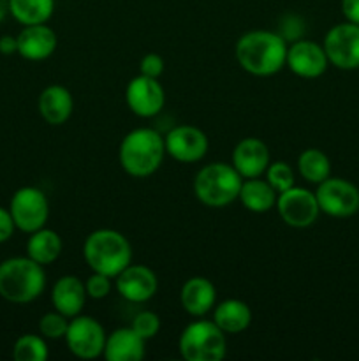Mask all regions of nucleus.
<instances>
[{
	"label": "nucleus",
	"mask_w": 359,
	"mask_h": 361,
	"mask_svg": "<svg viewBox=\"0 0 359 361\" xmlns=\"http://www.w3.org/2000/svg\"><path fill=\"white\" fill-rule=\"evenodd\" d=\"M234 55L243 71L253 76H273L285 66L287 42L277 32L252 30L236 42Z\"/></svg>",
	"instance_id": "nucleus-1"
},
{
	"label": "nucleus",
	"mask_w": 359,
	"mask_h": 361,
	"mask_svg": "<svg viewBox=\"0 0 359 361\" xmlns=\"http://www.w3.org/2000/svg\"><path fill=\"white\" fill-rule=\"evenodd\" d=\"M165 155V141L157 130L139 127L127 134L118 150L120 166L134 178H146L160 168Z\"/></svg>",
	"instance_id": "nucleus-2"
},
{
	"label": "nucleus",
	"mask_w": 359,
	"mask_h": 361,
	"mask_svg": "<svg viewBox=\"0 0 359 361\" xmlns=\"http://www.w3.org/2000/svg\"><path fill=\"white\" fill-rule=\"evenodd\" d=\"M83 256L92 271L115 279L132 263V247L120 231L97 229L84 240Z\"/></svg>",
	"instance_id": "nucleus-3"
},
{
	"label": "nucleus",
	"mask_w": 359,
	"mask_h": 361,
	"mask_svg": "<svg viewBox=\"0 0 359 361\" xmlns=\"http://www.w3.org/2000/svg\"><path fill=\"white\" fill-rule=\"evenodd\" d=\"M46 274L42 264L30 257H11L0 264V296L11 303L25 305L42 295Z\"/></svg>",
	"instance_id": "nucleus-4"
},
{
	"label": "nucleus",
	"mask_w": 359,
	"mask_h": 361,
	"mask_svg": "<svg viewBox=\"0 0 359 361\" xmlns=\"http://www.w3.org/2000/svg\"><path fill=\"white\" fill-rule=\"evenodd\" d=\"M241 183L243 178L234 166L211 162L194 178V192L204 207L224 208L238 200Z\"/></svg>",
	"instance_id": "nucleus-5"
},
{
	"label": "nucleus",
	"mask_w": 359,
	"mask_h": 361,
	"mask_svg": "<svg viewBox=\"0 0 359 361\" xmlns=\"http://www.w3.org/2000/svg\"><path fill=\"white\" fill-rule=\"evenodd\" d=\"M180 353L187 361H220L225 358V334L213 321H194L180 335Z\"/></svg>",
	"instance_id": "nucleus-6"
},
{
	"label": "nucleus",
	"mask_w": 359,
	"mask_h": 361,
	"mask_svg": "<svg viewBox=\"0 0 359 361\" xmlns=\"http://www.w3.org/2000/svg\"><path fill=\"white\" fill-rule=\"evenodd\" d=\"M11 217L14 226L23 233H34L44 228L49 217V203L46 194L37 187H21L11 200Z\"/></svg>",
	"instance_id": "nucleus-7"
},
{
	"label": "nucleus",
	"mask_w": 359,
	"mask_h": 361,
	"mask_svg": "<svg viewBox=\"0 0 359 361\" xmlns=\"http://www.w3.org/2000/svg\"><path fill=\"white\" fill-rule=\"evenodd\" d=\"M63 338H65L69 351L76 358L95 360L104 353L108 335L97 319L90 316H76L70 317Z\"/></svg>",
	"instance_id": "nucleus-8"
},
{
	"label": "nucleus",
	"mask_w": 359,
	"mask_h": 361,
	"mask_svg": "<svg viewBox=\"0 0 359 361\" xmlns=\"http://www.w3.org/2000/svg\"><path fill=\"white\" fill-rule=\"evenodd\" d=\"M320 212L329 217L345 219L359 212V189L344 178H326L315 190Z\"/></svg>",
	"instance_id": "nucleus-9"
},
{
	"label": "nucleus",
	"mask_w": 359,
	"mask_h": 361,
	"mask_svg": "<svg viewBox=\"0 0 359 361\" xmlns=\"http://www.w3.org/2000/svg\"><path fill=\"white\" fill-rule=\"evenodd\" d=\"M324 51L327 60L341 71L359 69V25H334L324 37Z\"/></svg>",
	"instance_id": "nucleus-10"
},
{
	"label": "nucleus",
	"mask_w": 359,
	"mask_h": 361,
	"mask_svg": "<svg viewBox=\"0 0 359 361\" xmlns=\"http://www.w3.org/2000/svg\"><path fill=\"white\" fill-rule=\"evenodd\" d=\"M277 208L282 221L296 229L312 226L320 214L315 192L296 185L278 194Z\"/></svg>",
	"instance_id": "nucleus-11"
},
{
	"label": "nucleus",
	"mask_w": 359,
	"mask_h": 361,
	"mask_svg": "<svg viewBox=\"0 0 359 361\" xmlns=\"http://www.w3.org/2000/svg\"><path fill=\"white\" fill-rule=\"evenodd\" d=\"M125 101L134 115L141 116V118H150V116H155L162 111L165 94L157 78H148L139 74V76L132 78L130 83L127 85Z\"/></svg>",
	"instance_id": "nucleus-12"
},
{
	"label": "nucleus",
	"mask_w": 359,
	"mask_h": 361,
	"mask_svg": "<svg viewBox=\"0 0 359 361\" xmlns=\"http://www.w3.org/2000/svg\"><path fill=\"white\" fill-rule=\"evenodd\" d=\"M285 66L299 78L305 80H315L326 73L329 60H327L324 46L308 39H298L287 46V59Z\"/></svg>",
	"instance_id": "nucleus-13"
},
{
	"label": "nucleus",
	"mask_w": 359,
	"mask_h": 361,
	"mask_svg": "<svg viewBox=\"0 0 359 361\" xmlns=\"http://www.w3.org/2000/svg\"><path fill=\"white\" fill-rule=\"evenodd\" d=\"M165 141V152L171 155L175 161L183 164H192L201 161L206 155L210 141L208 136L201 129L194 126H178L169 130Z\"/></svg>",
	"instance_id": "nucleus-14"
},
{
	"label": "nucleus",
	"mask_w": 359,
	"mask_h": 361,
	"mask_svg": "<svg viewBox=\"0 0 359 361\" xmlns=\"http://www.w3.org/2000/svg\"><path fill=\"white\" fill-rule=\"evenodd\" d=\"M116 291L130 303H144L155 296L158 289L157 275L144 264H132L116 275Z\"/></svg>",
	"instance_id": "nucleus-15"
},
{
	"label": "nucleus",
	"mask_w": 359,
	"mask_h": 361,
	"mask_svg": "<svg viewBox=\"0 0 359 361\" xmlns=\"http://www.w3.org/2000/svg\"><path fill=\"white\" fill-rule=\"evenodd\" d=\"M232 166L243 180L259 178L270 166V150L264 141L257 137H245L232 150Z\"/></svg>",
	"instance_id": "nucleus-16"
},
{
	"label": "nucleus",
	"mask_w": 359,
	"mask_h": 361,
	"mask_svg": "<svg viewBox=\"0 0 359 361\" xmlns=\"http://www.w3.org/2000/svg\"><path fill=\"white\" fill-rule=\"evenodd\" d=\"M56 49V34L48 25H27L18 34V53L23 59L39 62L46 60L55 53Z\"/></svg>",
	"instance_id": "nucleus-17"
},
{
	"label": "nucleus",
	"mask_w": 359,
	"mask_h": 361,
	"mask_svg": "<svg viewBox=\"0 0 359 361\" xmlns=\"http://www.w3.org/2000/svg\"><path fill=\"white\" fill-rule=\"evenodd\" d=\"M87 288L81 279L76 275H65L55 282L51 291V302L55 310L65 317L80 316L87 302Z\"/></svg>",
	"instance_id": "nucleus-18"
},
{
	"label": "nucleus",
	"mask_w": 359,
	"mask_h": 361,
	"mask_svg": "<svg viewBox=\"0 0 359 361\" xmlns=\"http://www.w3.org/2000/svg\"><path fill=\"white\" fill-rule=\"evenodd\" d=\"M144 344L146 341L132 328H118L106 338L102 356L108 361H141L146 353Z\"/></svg>",
	"instance_id": "nucleus-19"
},
{
	"label": "nucleus",
	"mask_w": 359,
	"mask_h": 361,
	"mask_svg": "<svg viewBox=\"0 0 359 361\" xmlns=\"http://www.w3.org/2000/svg\"><path fill=\"white\" fill-rule=\"evenodd\" d=\"M180 302L190 316L203 317L215 307L217 291L208 279L192 277L183 284L180 291Z\"/></svg>",
	"instance_id": "nucleus-20"
},
{
	"label": "nucleus",
	"mask_w": 359,
	"mask_h": 361,
	"mask_svg": "<svg viewBox=\"0 0 359 361\" xmlns=\"http://www.w3.org/2000/svg\"><path fill=\"white\" fill-rule=\"evenodd\" d=\"M74 101L70 92L62 85H51L39 95V113L49 126H62L70 118Z\"/></svg>",
	"instance_id": "nucleus-21"
},
{
	"label": "nucleus",
	"mask_w": 359,
	"mask_h": 361,
	"mask_svg": "<svg viewBox=\"0 0 359 361\" xmlns=\"http://www.w3.org/2000/svg\"><path fill=\"white\" fill-rule=\"evenodd\" d=\"M213 323L220 328L224 334L236 335L245 331L252 323V310L241 300H224L215 307Z\"/></svg>",
	"instance_id": "nucleus-22"
},
{
	"label": "nucleus",
	"mask_w": 359,
	"mask_h": 361,
	"mask_svg": "<svg viewBox=\"0 0 359 361\" xmlns=\"http://www.w3.org/2000/svg\"><path fill=\"white\" fill-rule=\"evenodd\" d=\"M277 190L259 176V178L243 180L238 200L241 201L246 210L253 212V214H264L277 207Z\"/></svg>",
	"instance_id": "nucleus-23"
},
{
	"label": "nucleus",
	"mask_w": 359,
	"mask_h": 361,
	"mask_svg": "<svg viewBox=\"0 0 359 361\" xmlns=\"http://www.w3.org/2000/svg\"><path fill=\"white\" fill-rule=\"evenodd\" d=\"M60 252H62V238H60L58 233L46 228L30 233V238H28L27 243V254L35 263L48 267V264L55 263L58 259Z\"/></svg>",
	"instance_id": "nucleus-24"
},
{
	"label": "nucleus",
	"mask_w": 359,
	"mask_h": 361,
	"mask_svg": "<svg viewBox=\"0 0 359 361\" xmlns=\"http://www.w3.org/2000/svg\"><path fill=\"white\" fill-rule=\"evenodd\" d=\"M55 9V0H9V13L14 20L27 25L46 23Z\"/></svg>",
	"instance_id": "nucleus-25"
},
{
	"label": "nucleus",
	"mask_w": 359,
	"mask_h": 361,
	"mask_svg": "<svg viewBox=\"0 0 359 361\" xmlns=\"http://www.w3.org/2000/svg\"><path fill=\"white\" fill-rule=\"evenodd\" d=\"M298 168L306 182L317 183V185L329 178L331 175L329 159L324 152L317 150V148H308V150L301 152L298 159Z\"/></svg>",
	"instance_id": "nucleus-26"
},
{
	"label": "nucleus",
	"mask_w": 359,
	"mask_h": 361,
	"mask_svg": "<svg viewBox=\"0 0 359 361\" xmlns=\"http://www.w3.org/2000/svg\"><path fill=\"white\" fill-rule=\"evenodd\" d=\"M48 355L49 353L44 337L32 334L18 338L13 349V356L16 361H46Z\"/></svg>",
	"instance_id": "nucleus-27"
},
{
	"label": "nucleus",
	"mask_w": 359,
	"mask_h": 361,
	"mask_svg": "<svg viewBox=\"0 0 359 361\" xmlns=\"http://www.w3.org/2000/svg\"><path fill=\"white\" fill-rule=\"evenodd\" d=\"M264 175H266V182L270 183L278 194L291 189V187L294 185V171H292L291 166L284 161L270 162V166H267Z\"/></svg>",
	"instance_id": "nucleus-28"
},
{
	"label": "nucleus",
	"mask_w": 359,
	"mask_h": 361,
	"mask_svg": "<svg viewBox=\"0 0 359 361\" xmlns=\"http://www.w3.org/2000/svg\"><path fill=\"white\" fill-rule=\"evenodd\" d=\"M67 326H69V317L60 314L58 310L44 314L39 321V331H41L42 337L53 338V341L65 337Z\"/></svg>",
	"instance_id": "nucleus-29"
},
{
	"label": "nucleus",
	"mask_w": 359,
	"mask_h": 361,
	"mask_svg": "<svg viewBox=\"0 0 359 361\" xmlns=\"http://www.w3.org/2000/svg\"><path fill=\"white\" fill-rule=\"evenodd\" d=\"M134 331L139 335L144 341H150L160 330V319L155 312H150V310H143V312H137L134 316L132 324H130Z\"/></svg>",
	"instance_id": "nucleus-30"
},
{
	"label": "nucleus",
	"mask_w": 359,
	"mask_h": 361,
	"mask_svg": "<svg viewBox=\"0 0 359 361\" xmlns=\"http://www.w3.org/2000/svg\"><path fill=\"white\" fill-rule=\"evenodd\" d=\"M87 295L94 300H102L111 293V277L94 271L84 282Z\"/></svg>",
	"instance_id": "nucleus-31"
},
{
	"label": "nucleus",
	"mask_w": 359,
	"mask_h": 361,
	"mask_svg": "<svg viewBox=\"0 0 359 361\" xmlns=\"http://www.w3.org/2000/svg\"><path fill=\"white\" fill-rule=\"evenodd\" d=\"M139 71L143 76L148 78H160L162 73H164V59L157 53H146V55L141 59Z\"/></svg>",
	"instance_id": "nucleus-32"
},
{
	"label": "nucleus",
	"mask_w": 359,
	"mask_h": 361,
	"mask_svg": "<svg viewBox=\"0 0 359 361\" xmlns=\"http://www.w3.org/2000/svg\"><path fill=\"white\" fill-rule=\"evenodd\" d=\"M14 228H16V226H14L13 217H11V212L4 210V208L0 207V243L7 242V240L13 236Z\"/></svg>",
	"instance_id": "nucleus-33"
},
{
	"label": "nucleus",
	"mask_w": 359,
	"mask_h": 361,
	"mask_svg": "<svg viewBox=\"0 0 359 361\" xmlns=\"http://www.w3.org/2000/svg\"><path fill=\"white\" fill-rule=\"evenodd\" d=\"M341 13L345 20L359 25V0H341Z\"/></svg>",
	"instance_id": "nucleus-34"
},
{
	"label": "nucleus",
	"mask_w": 359,
	"mask_h": 361,
	"mask_svg": "<svg viewBox=\"0 0 359 361\" xmlns=\"http://www.w3.org/2000/svg\"><path fill=\"white\" fill-rule=\"evenodd\" d=\"M0 53L2 55H14V53H18V37L2 35L0 37Z\"/></svg>",
	"instance_id": "nucleus-35"
},
{
	"label": "nucleus",
	"mask_w": 359,
	"mask_h": 361,
	"mask_svg": "<svg viewBox=\"0 0 359 361\" xmlns=\"http://www.w3.org/2000/svg\"><path fill=\"white\" fill-rule=\"evenodd\" d=\"M7 13H9V0H0V21H4Z\"/></svg>",
	"instance_id": "nucleus-36"
}]
</instances>
